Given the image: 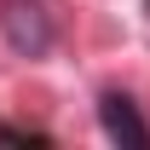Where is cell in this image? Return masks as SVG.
<instances>
[{
    "label": "cell",
    "mask_w": 150,
    "mask_h": 150,
    "mask_svg": "<svg viewBox=\"0 0 150 150\" xmlns=\"http://www.w3.org/2000/svg\"><path fill=\"white\" fill-rule=\"evenodd\" d=\"M98 127H104V139H110V144L150 150V127H144V115L133 110V98H121V93H104V98H98Z\"/></svg>",
    "instance_id": "cell-2"
},
{
    "label": "cell",
    "mask_w": 150,
    "mask_h": 150,
    "mask_svg": "<svg viewBox=\"0 0 150 150\" xmlns=\"http://www.w3.org/2000/svg\"><path fill=\"white\" fill-rule=\"evenodd\" d=\"M0 29H6V40H12L18 58H46L52 52V18L35 0H6L0 6Z\"/></svg>",
    "instance_id": "cell-1"
},
{
    "label": "cell",
    "mask_w": 150,
    "mask_h": 150,
    "mask_svg": "<svg viewBox=\"0 0 150 150\" xmlns=\"http://www.w3.org/2000/svg\"><path fill=\"white\" fill-rule=\"evenodd\" d=\"M0 144H46V133H23V127H0Z\"/></svg>",
    "instance_id": "cell-3"
}]
</instances>
